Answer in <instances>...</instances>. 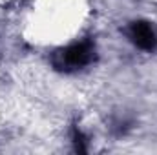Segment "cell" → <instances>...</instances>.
<instances>
[{"instance_id": "1", "label": "cell", "mask_w": 157, "mask_h": 155, "mask_svg": "<svg viewBox=\"0 0 157 155\" xmlns=\"http://www.w3.org/2000/svg\"><path fill=\"white\" fill-rule=\"evenodd\" d=\"M91 57V49L86 46V44H77V46H71L64 51L62 59L68 66L71 68H78V66H84Z\"/></svg>"}, {"instance_id": "2", "label": "cell", "mask_w": 157, "mask_h": 155, "mask_svg": "<svg viewBox=\"0 0 157 155\" xmlns=\"http://www.w3.org/2000/svg\"><path fill=\"white\" fill-rule=\"evenodd\" d=\"M132 37L135 40V44H139L141 47H152L155 44V33L154 29L148 26V24H135L133 29H132Z\"/></svg>"}]
</instances>
